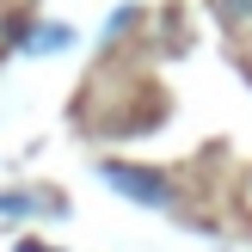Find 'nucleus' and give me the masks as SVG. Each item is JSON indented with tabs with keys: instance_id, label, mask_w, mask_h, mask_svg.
I'll use <instances>...</instances> for the list:
<instances>
[{
	"instance_id": "3",
	"label": "nucleus",
	"mask_w": 252,
	"mask_h": 252,
	"mask_svg": "<svg viewBox=\"0 0 252 252\" xmlns=\"http://www.w3.org/2000/svg\"><path fill=\"white\" fill-rule=\"evenodd\" d=\"M216 19L228 25V31H246L252 25V0H216Z\"/></svg>"
},
{
	"instance_id": "4",
	"label": "nucleus",
	"mask_w": 252,
	"mask_h": 252,
	"mask_svg": "<svg viewBox=\"0 0 252 252\" xmlns=\"http://www.w3.org/2000/svg\"><path fill=\"white\" fill-rule=\"evenodd\" d=\"M37 209H62V203H37V197H0V216H37Z\"/></svg>"
},
{
	"instance_id": "5",
	"label": "nucleus",
	"mask_w": 252,
	"mask_h": 252,
	"mask_svg": "<svg viewBox=\"0 0 252 252\" xmlns=\"http://www.w3.org/2000/svg\"><path fill=\"white\" fill-rule=\"evenodd\" d=\"M129 25H135V6H117V12H111V25H105V37H117V31H129Z\"/></svg>"
},
{
	"instance_id": "2",
	"label": "nucleus",
	"mask_w": 252,
	"mask_h": 252,
	"mask_svg": "<svg viewBox=\"0 0 252 252\" xmlns=\"http://www.w3.org/2000/svg\"><path fill=\"white\" fill-rule=\"evenodd\" d=\"M68 43H74L68 25H37V31H25V49H43V56L49 49H68Z\"/></svg>"
},
{
	"instance_id": "6",
	"label": "nucleus",
	"mask_w": 252,
	"mask_h": 252,
	"mask_svg": "<svg viewBox=\"0 0 252 252\" xmlns=\"http://www.w3.org/2000/svg\"><path fill=\"white\" fill-rule=\"evenodd\" d=\"M19 252H49V246H37V240H19Z\"/></svg>"
},
{
	"instance_id": "1",
	"label": "nucleus",
	"mask_w": 252,
	"mask_h": 252,
	"mask_svg": "<svg viewBox=\"0 0 252 252\" xmlns=\"http://www.w3.org/2000/svg\"><path fill=\"white\" fill-rule=\"evenodd\" d=\"M98 179H105V185H111L117 197L142 203V209H172V203H179L172 179H166V172H154V166H129V160H105V166H98Z\"/></svg>"
}]
</instances>
